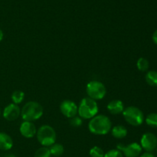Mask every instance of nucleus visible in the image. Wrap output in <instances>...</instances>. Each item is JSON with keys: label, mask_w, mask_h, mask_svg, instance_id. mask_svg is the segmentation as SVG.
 Instances as JSON below:
<instances>
[{"label": "nucleus", "mask_w": 157, "mask_h": 157, "mask_svg": "<svg viewBox=\"0 0 157 157\" xmlns=\"http://www.w3.org/2000/svg\"><path fill=\"white\" fill-rule=\"evenodd\" d=\"M111 122L104 115H95L88 123V129L90 132L95 135H106L111 129Z\"/></svg>", "instance_id": "1"}, {"label": "nucleus", "mask_w": 157, "mask_h": 157, "mask_svg": "<svg viewBox=\"0 0 157 157\" xmlns=\"http://www.w3.org/2000/svg\"><path fill=\"white\" fill-rule=\"evenodd\" d=\"M51 156H52V154H51L49 148L46 147V146H43V147H41L38 149H37V151L35 153V156L34 157H51Z\"/></svg>", "instance_id": "19"}, {"label": "nucleus", "mask_w": 157, "mask_h": 157, "mask_svg": "<svg viewBox=\"0 0 157 157\" xmlns=\"http://www.w3.org/2000/svg\"><path fill=\"white\" fill-rule=\"evenodd\" d=\"M90 155L91 157H104V152L103 149H101L99 146H94L90 150Z\"/></svg>", "instance_id": "20"}, {"label": "nucleus", "mask_w": 157, "mask_h": 157, "mask_svg": "<svg viewBox=\"0 0 157 157\" xmlns=\"http://www.w3.org/2000/svg\"><path fill=\"white\" fill-rule=\"evenodd\" d=\"M0 115H1V110H0Z\"/></svg>", "instance_id": "28"}, {"label": "nucleus", "mask_w": 157, "mask_h": 157, "mask_svg": "<svg viewBox=\"0 0 157 157\" xmlns=\"http://www.w3.org/2000/svg\"><path fill=\"white\" fill-rule=\"evenodd\" d=\"M112 135L117 139H123L127 136V129H126L125 126L118 125L115 126L112 129Z\"/></svg>", "instance_id": "14"}, {"label": "nucleus", "mask_w": 157, "mask_h": 157, "mask_svg": "<svg viewBox=\"0 0 157 157\" xmlns=\"http://www.w3.org/2000/svg\"><path fill=\"white\" fill-rule=\"evenodd\" d=\"M20 133L25 138H32L37 133V129L32 122L24 121L20 126Z\"/></svg>", "instance_id": "11"}, {"label": "nucleus", "mask_w": 157, "mask_h": 157, "mask_svg": "<svg viewBox=\"0 0 157 157\" xmlns=\"http://www.w3.org/2000/svg\"><path fill=\"white\" fill-rule=\"evenodd\" d=\"M3 37H4V34H3L2 30L0 29V42H2V40L3 39Z\"/></svg>", "instance_id": "26"}, {"label": "nucleus", "mask_w": 157, "mask_h": 157, "mask_svg": "<svg viewBox=\"0 0 157 157\" xmlns=\"http://www.w3.org/2000/svg\"><path fill=\"white\" fill-rule=\"evenodd\" d=\"M70 125L73 127H80V126L82 125V119H81V117H78V116H75L71 118L70 119Z\"/></svg>", "instance_id": "23"}, {"label": "nucleus", "mask_w": 157, "mask_h": 157, "mask_svg": "<svg viewBox=\"0 0 157 157\" xmlns=\"http://www.w3.org/2000/svg\"><path fill=\"white\" fill-rule=\"evenodd\" d=\"M60 110L64 116L71 119L76 116L78 112V107L75 102L71 100H64L60 105Z\"/></svg>", "instance_id": "9"}, {"label": "nucleus", "mask_w": 157, "mask_h": 157, "mask_svg": "<svg viewBox=\"0 0 157 157\" xmlns=\"http://www.w3.org/2000/svg\"><path fill=\"white\" fill-rule=\"evenodd\" d=\"M146 81L150 86H157V72L149 71L146 75Z\"/></svg>", "instance_id": "16"}, {"label": "nucleus", "mask_w": 157, "mask_h": 157, "mask_svg": "<svg viewBox=\"0 0 157 157\" xmlns=\"http://www.w3.org/2000/svg\"><path fill=\"white\" fill-rule=\"evenodd\" d=\"M140 157H156V156H155L154 154L152 153L151 152H147L143 153Z\"/></svg>", "instance_id": "24"}, {"label": "nucleus", "mask_w": 157, "mask_h": 157, "mask_svg": "<svg viewBox=\"0 0 157 157\" xmlns=\"http://www.w3.org/2000/svg\"><path fill=\"white\" fill-rule=\"evenodd\" d=\"M13 146V140L12 137L6 132H0V149L8 151Z\"/></svg>", "instance_id": "13"}, {"label": "nucleus", "mask_w": 157, "mask_h": 157, "mask_svg": "<svg viewBox=\"0 0 157 157\" xmlns=\"http://www.w3.org/2000/svg\"><path fill=\"white\" fill-rule=\"evenodd\" d=\"M49 149H50L52 155H54L55 157L61 156L64 153V146L61 144H60V143H54L53 145L50 146Z\"/></svg>", "instance_id": "15"}, {"label": "nucleus", "mask_w": 157, "mask_h": 157, "mask_svg": "<svg viewBox=\"0 0 157 157\" xmlns=\"http://www.w3.org/2000/svg\"><path fill=\"white\" fill-rule=\"evenodd\" d=\"M24 97H25V93L21 90H15L12 92V102L15 104H20L21 102L24 100Z\"/></svg>", "instance_id": "17"}, {"label": "nucleus", "mask_w": 157, "mask_h": 157, "mask_svg": "<svg viewBox=\"0 0 157 157\" xmlns=\"http://www.w3.org/2000/svg\"><path fill=\"white\" fill-rule=\"evenodd\" d=\"M43 107L40 103L35 101L28 102L21 110V118L24 121H35L43 115Z\"/></svg>", "instance_id": "2"}, {"label": "nucleus", "mask_w": 157, "mask_h": 157, "mask_svg": "<svg viewBox=\"0 0 157 157\" xmlns=\"http://www.w3.org/2000/svg\"><path fill=\"white\" fill-rule=\"evenodd\" d=\"M124 109V103L121 100H112L107 105V110L113 115H118V114L122 113Z\"/></svg>", "instance_id": "12"}, {"label": "nucleus", "mask_w": 157, "mask_h": 157, "mask_svg": "<svg viewBox=\"0 0 157 157\" xmlns=\"http://www.w3.org/2000/svg\"><path fill=\"white\" fill-rule=\"evenodd\" d=\"M117 148L126 157H138L139 155H140L143 149L140 145L137 143H132L127 146L123 144H118Z\"/></svg>", "instance_id": "7"}, {"label": "nucleus", "mask_w": 157, "mask_h": 157, "mask_svg": "<svg viewBox=\"0 0 157 157\" xmlns=\"http://www.w3.org/2000/svg\"><path fill=\"white\" fill-rule=\"evenodd\" d=\"M86 91L90 98L94 100L102 99L106 95V87L101 82L93 80L87 83Z\"/></svg>", "instance_id": "6"}, {"label": "nucleus", "mask_w": 157, "mask_h": 157, "mask_svg": "<svg viewBox=\"0 0 157 157\" xmlns=\"http://www.w3.org/2000/svg\"><path fill=\"white\" fill-rule=\"evenodd\" d=\"M122 113L126 121L131 126H140L144 121V113L136 106H128L124 108Z\"/></svg>", "instance_id": "5"}, {"label": "nucleus", "mask_w": 157, "mask_h": 157, "mask_svg": "<svg viewBox=\"0 0 157 157\" xmlns=\"http://www.w3.org/2000/svg\"><path fill=\"white\" fill-rule=\"evenodd\" d=\"M146 123L149 126L157 127V113L153 112V113L149 114L146 118Z\"/></svg>", "instance_id": "21"}, {"label": "nucleus", "mask_w": 157, "mask_h": 157, "mask_svg": "<svg viewBox=\"0 0 157 157\" xmlns=\"http://www.w3.org/2000/svg\"><path fill=\"white\" fill-rule=\"evenodd\" d=\"M21 115L19 106L15 103H10L3 110V117L8 121H15Z\"/></svg>", "instance_id": "10"}, {"label": "nucleus", "mask_w": 157, "mask_h": 157, "mask_svg": "<svg viewBox=\"0 0 157 157\" xmlns=\"http://www.w3.org/2000/svg\"><path fill=\"white\" fill-rule=\"evenodd\" d=\"M140 146L147 152H152L157 148V137L152 132H147L141 137Z\"/></svg>", "instance_id": "8"}, {"label": "nucleus", "mask_w": 157, "mask_h": 157, "mask_svg": "<svg viewBox=\"0 0 157 157\" xmlns=\"http://www.w3.org/2000/svg\"><path fill=\"white\" fill-rule=\"evenodd\" d=\"M37 139L43 146H51L56 141V132L54 128L48 125H43L37 131Z\"/></svg>", "instance_id": "4"}, {"label": "nucleus", "mask_w": 157, "mask_h": 157, "mask_svg": "<svg viewBox=\"0 0 157 157\" xmlns=\"http://www.w3.org/2000/svg\"><path fill=\"white\" fill-rule=\"evenodd\" d=\"M104 157H124V155L119 149H110L104 154Z\"/></svg>", "instance_id": "22"}, {"label": "nucleus", "mask_w": 157, "mask_h": 157, "mask_svg": "<svg viewBox=\"0 0 157 157\" xmlns=\"http://www.w3.org/2000/svg\"><path fill=\"white\" fill-rule=\"evenodd\" d=\"M149 66H150V63H149L148 60L146 58H144V57L140 58L137 60V62H136L137 69L141 72H146V71L148 70Z\"/></svg>", "instance_id": "18"}, {"label": "nucleus", "mask_w": 157, "mask_h": 157, "mask_svg": "<svg viewBox=\"0 0 157 157\" xmlns=\"http://www.w3.org/2000/svg\"><path fill=\"white\" fill-rule=\"evenodd\" d=\"M4 157H16L15 155L13 154H6Z\"/></svg>", "instance_id": "27"}, {"label": "nucleus", "mask_w": 157, "mask_h": 157, "mask_svg": "<svg viewBox=\"0 0 157 157\" xmlns=\"http://www.w3.org/2000/svg\"><path fill=\"white\" fill-rule=\"evenodd\" d=\"M153 41L154 42L155 44L157 45V29L153 34Z\"/></svg>", "instance_id": "25"}, {"label": "nucleus", "mask_w": 157, "mask_h": 157, "mask_svg": "<svg viewBox=\"0 0 157 157\" xmlns=\"http://www.w3.org/2000/svg\"><path fill=\"white\" fill-rule=\"evenodd\" d=\"M98 112V106L96 103V100L86 97L84 98L80 103L78 106V115L81 118L89 119L94 117Z\"/></svg>", "instance_id": "3"}]
</instances>
